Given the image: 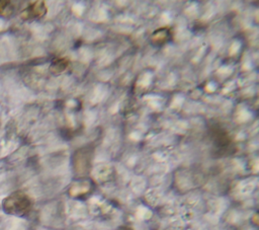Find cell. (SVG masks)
Wrapping results in <instances>:
<instances>
[{
  "label": "cell",
  "instance_id": "obj_1",
  "mask_svg": "<svg viewBox=\"0 0 259 230\" xmlns=\"http://www.w3.org/2000/svg\"><path fill=\"white\" fill-rule=\"evenodd\" d=\"M170 37V31L167 28H159L157 31H155L152 34V41L155 44H164L166 43Z\"/></svg>",
  "mask_w": 259,
  "mask_h": 230
},
{
  "label": "cell",
  "instance_id": "obj_2",
  "mask_svg": "<svg viewBox=\"0 0 259 230\" xmlns=\"http://www.w3.org/2000/svg\"><path fill=\"white\" fill-rule=\"evenodd\" d=\"M118 230H132L130 227H120Z\"/></svg>",
  "mask_w": 259,
  "mask_h": 230
}]
</instances>
